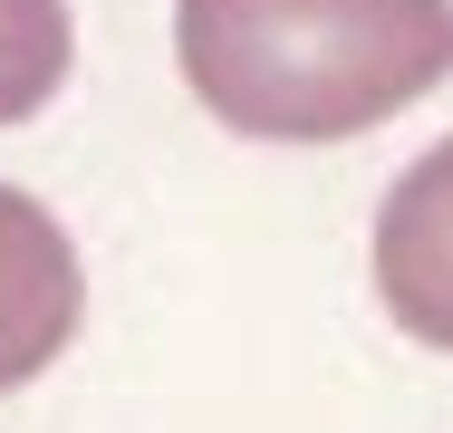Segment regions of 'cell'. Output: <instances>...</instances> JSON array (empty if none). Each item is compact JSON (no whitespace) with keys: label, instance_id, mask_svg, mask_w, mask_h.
Instances as JSON below:
<instances>
[{"label":"cell","instance_id":"6da1fadb","mask_svg":"<svg viewBox=\"0 0 453 433\" xmlns=\"http://www.w3.org/2000/svg\"><path fill=\"white\" fill-rule=\"evenodd\" d=\"M183 87L271 145H338L453 78V0H174Z\"/></svg>","mask_w":453,"mask_h":433},{"label":"cell","instance_id":"7a4b0ae2","mask_svg":"<svg viewBox=\"0 0 453 433\" xmlns=\"http://www.w3.org/2000/svg\"><path fill=\"white\" fill-rule=\"evenodd\" d=\"M376 289L405 338L453 346V135L395 173L376 212Z\"/></svg>","mask_w":453,"mask_h":433},{"label":"cell","instance_id":"3957f363","mask_svg":"<svg viewBox=\"0 0 453 433\" xmlns=\"http://www.w3.org/2000/svg\"><path fill=\"white\" fill-rule=\"evenodd\" d=\"M78 251H68V232L29 202V193H10L0 183V395L10 385H29L58 346L78 338Z\"/></svg>","mask_w":453,"mask_h":433},{"label":"cell","instance_id":"277c9868","mask_svg":"<svg viewBox=\"0 0 453 433\" xmlns=\"http://www.w3.org/2000/svg\"><path fill=\"white\" fill-rule=\"evenodd\" d=\"M68 78V0H0V125L39 116Z\"/></svg>","mask_w":453,"mask_h":433}]
</instances>
